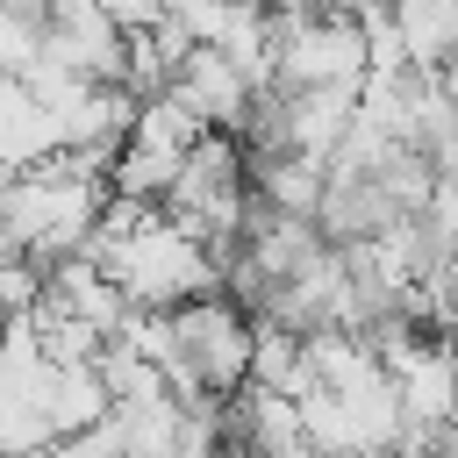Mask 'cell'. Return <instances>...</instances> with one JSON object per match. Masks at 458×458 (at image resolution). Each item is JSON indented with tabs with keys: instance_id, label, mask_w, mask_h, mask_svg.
<instances>
[{
	"instance_id": "cell-2",
	"label": "cell",
	"mask_w": 458,
	"mask_h": 458,
	"mask_svg": "<svg viewBox=\"0 0 458 458\" xmlns=\"http://www.w3.org/2000/svg\"><path fill=\"white\" fill-rule=\"evenodd\" d=\"M0 7H7V0H0Z\"/></svg>"
},
{
	"instance_id": "cell-1",
	"label": "cell",
	"mask_w": 458,
	"mask_h": 458,
	"mask_svg": "<svg viewBox=\"0 0 458 458\" xmlns=\"http://www.w3.org/2000/svg\"><path fill=\"white\" fill-rule=\"evenodd\" d=\"M172 93L200 114V129H222V136H243L250 114H258V100H265V93L243 79V64H236L229 50H215V43H193V50L179 57Z\"/></svg>"
}]
</instances>
